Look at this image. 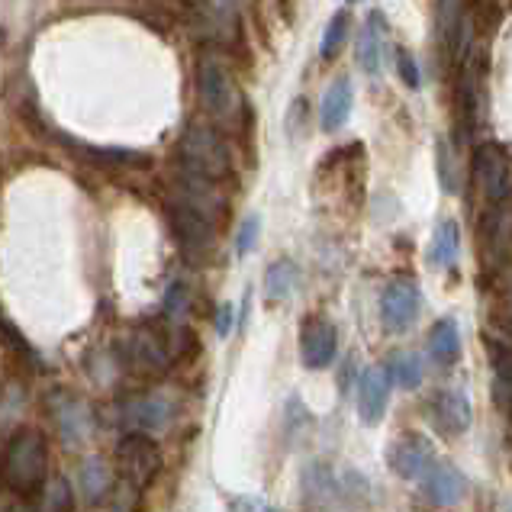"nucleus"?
Masks as SVG:
<instances>
[{"label": "nucleus", "instance_id": "obj_1", "mask_svg": "<svg viewBox=\"0 0 512 512\" xmlns=\"http://www.w3.org/2000/svg\"><path fill=\"white\" fill-rule=\"evenodd\" d=\"M0 474H4V484L13 493H33L42 490V484L49 480V445L46 435L39 429H17L10 435L7 451H4V464H0Z\"/></svg>", "mask_w": 512, "mask_h": 512}, {"label": "nucleus", "instance_id": "obj_2", "mask_svg": "<svg viewBox=\"0 0 512 512\" xmlns=\"http://www.w3.org/2000/svg\"><path fill=\"white\" fill-rule=\"evenodd\" d=\"M229 171H232V158L223 136L213 126L190 123L181 139V174H190V178L210 184H223L229 178Z\"/></svg>", "mask_w": 512, "mask_h": 512}, {"label": "nucleus", "instance_id": "obj_3", "mask_svg": "<svg viewBox=\"0 0 512 512\" xmlns=\"http://www.w3.org/2000/svg\"><path fill=\"white\" fill-rule=\"evenodd\" d=\"M162 464V448L145 432H126L116 445V471H120L123 484L133 490L155 484V477L162 474Z\"/></svg>", "mask_w": 512, "mask_h": 512}, {"label": "nucleus", "instance_id": "obj_4", "mask_svg": "<svg viewBox=\"0 0 512 512\" xmlns=\"http://www.w3.org/2000/svg\"><path fill=\"white\" fill-rule=\"evenodd\" d=\"M197 91L203 107H207L210 116L216 120H236L239 113V91L232 84L229 71L216 62V58H203L197 68Z\"/></svg>", "mask_w": 512, "mask_h": 512}, {"label": "nucleus", "instance_id": "obj_5", "mask_svg": "<svg viewBox=\"0 0 512 512\" xmlns=\"http://www.w3.org/2000/svg\"><path fill=\"white\" fill-rule=\"evenodd\" d=\"M422 290L413 277H393L380 290V323L387 332H406L419 319Z\"/></svg>", "mask_w": 512, "mask_h": 512}, {"label": "nucleus", "instance_id": "obj_6", "mask_svg": "<svg viewBox=\"0 0 512 512\" xmlns=\"http://www.w3.org/2000/svg\"><path fill=\"white\" fill-rule=\"evenodd\" d=\"M471 174H474V184L480 194L487 197V203L493 207H503L509 190H512V168H509V158L500 145H480L474 152V165H471Z\"/></svg>", "mask_w": 512, "mask_h": 512}, {"label": "nucleus", "instance_id": "obj_7", "mask_svg": "<svg viewBox=\"0 0 512 512\" xmlns=\"http://www.w3.org/2000/svg\"><path fill=\"white\" fill-rule=\"evenodd\" d=\"M123 364L142 377H162L171 368V351L155 329H136L123 342Z\"/></svg>", "mask_w": 512, "mask_h": 512}, {"label": "nucleus", "instance_id": "obj_8", "mask_svg": "<svg viewBox=\"0 0 512 512\" xmlns=\"http://www.w3.org/2000/svg\"><path fill=\"white\" fill-rule=\"evenodd\" d=\"M387 464H390V471L403 480H426L438 461H435V448L429 438H422L416 432H403L390 442Z\"/></svg>", "mask_w": 512, "mask_h": 512}, {"label": "nucleus", "instance_id": "obj_9", "mask_svg": "<svg viewBox=\"0 0 512 512\" xmlns=\"http://www.w3.org/2000/svg\"><path fill=\"white\" fill-rule=\"evenodd\" d=\"M426 416L432 422V429L445 438H461L467 429H471L474 409L471 400L464 397L458 387H442L435 390L429 403H426Z\"/></svg>", "mask_w": 512, "mask_h": 512}, {"label": "nucleus", "instance_id": "obj_10", "mask_svg": "<svg viewBox=\"0 0 512 512\" xmlns=\"http://www.w3.org/2000/svg\"><path fill=\"white\" fill-rule=\"evenodd\" d=\"M339 351V329L326 316H310L300 329V358L310 371H323Z\"/></svg>", "mask_w": 512, "mask_h": 512}, {"label": "nucleus", "instance_id": "obj_11", "mask_svg": "<svg viewBox=\"0 0 512 512\" xmlns=\"http://www.w3.org/2000/svg\"><path fill=\"white\" fill-rule=\"evenodd\" d=\"M171 226L178 232V242L184 245L187 255L203 258L213 252V242H216V223L207 219L203 213L184 207V203L174 200L171 203Z\"/></svg>", "mask_w": 512, "mask_h": 512}, {"label": "nucleus", "instance_id": "obj_12", "mask_svg": "<svg viewBox=\"0 0 512 512\" xmlns=\"http://www.w3.org/2000/svg\"><path fill=\"white\" fill-rule=\"evenodd\" d=\"M390 374L384 364H371L358 377V416L364 426H380L390 403Z\"/></svg>", "mask_w": 512, "mask_h": 512}, {"label": "nucleus", "instance_id": "obj_13", "mask_svg": "<svg viewBox=\"0 0 512 512\" xmlns=\"http://www.w3.org/2000/svg\"><path fill=\"white\" fill-rule=\"evenodd\" d=\"M174 419V403L165 397V393H145V397H133L129 403H123V422L133 432H162L171 426Z\"/></svg>", "mask_w": 512, "mask_h": 512}, {"label": "nucleus", "instance_id": "obj_14", "mask_svg": "<svg viewBox=\"0 0 512 512\" xmlns=\"http://www.w3.org/2000/svg\"><path fill=\"white\" fill-rule=\"evenodd\" d=\"M52 413H55V426L68 445H84L87 438H91L94 416H91V406H87L84 400L68 397V393H58V397L52 400Z\"/></svg>", "mask_w": 512, "mask_h": 512}, {"label": "nucleus", "instance_id": "obj_15", "mask_svg": "<svg viewBox=\"0 0 512 512\" xmlns=\"http://www.w3.org/2000/svg\"><path fill=\"white\" fill-rule=\"evenodd\" d=\"M300 490H303V509L306 512H332L339 506V480L332 477L326 464L310 461L300 477Z\"/></svg>", "mask_w": 512, "mask_h": 512}, {"label": "nucleus", "instance_id": "obj_16", "mask_svg": "<svg viewBox=\"0 0 512 512\" xmlns=\"http://www.w3.org/2000/svg\"><path fill=\"white\" fill-rule=\"evenodd\" d=\"M422 484H426V493L435 506H458L467 496V477L448 461H438Z\"/></svg>", "mask_w": 512, "mask_h": 512}, {"label": "nucleus", "instance_id": "obj_17", "mask_svg": "<svg viewBox=\"0 0 512 512\" xmlns=\"http://www.w3.org/2000/svg\"><path fill=\"white\" fill-rule=\"evenodd\" d=\"M351 107H355V87H351V81L348 78L332 81L323 97V110H319V123H323L326 133H339L348 123Z\"/></svg>", "mask_w": 512, "mask_h": 512}, {"label": "nucleus", "instance_id": "obj_18", "mask_svg": "<svg viewBox=\"0 0 512 512\" xmlns=\"http://www.w3.org/2000/svg\"><path fill=\"white\" fill-rule=\"evenodd\" d=\"M78 487L84 493L87 503H104L113 496V471L110 464L100 458V455H91L81 461V471H78Z\"/></svg>", "mask_w": 512, "mask_h": 512}, {"label": "nucleus", "instance_id": "obj_19", "mask_svg": "<svg viewBox=\"0 0 512 512\" xmlns=\"http://www.w3.org/2000/svg\"><path fill=\"white\" fill-rule=\"evenodd\" d=\"M461 348H464V342H461V329H458L455 319H451V316L438 319V323L432 326V332H429L432 361L438 364V368H451V364H458Z\"/></svg>", "mask_w": 512, "mask_h": 512}, {"label": "nucleus", "instance_id": "obj_20", "mask_svg": "<svg viewBox=\"0 0 512 512\" xmlns=\"http://www.w3.org/2000/svg\"><path fill=\"white\" fill-rule=\"evenodd\" d=\"M458 252H461V226H458V219H442V223L435 226V236L429 242L426 261H429L432 268H451L458 261Z\"/></svg>", "mask_w": 512, "mask_h": 512}, {"label": "nucleus", "instance_id": "obj_21", "mask_svg": "<svg viewBox=\"0 0 512 512\" xmlns=\"http://www.w3.org/2000/svg\"><path fill=\"white\" fill-rule=\"evenodd\" d=\"M380 55H384V17H380V13H371L368 23L361 29V39H358V62L371 78L380 71Z\"/></svg>", "mask_w": 512, "mask_h": 512}, {"label": "nucleus", "instance_id": "obj_22", "mask_svg": "<svg viewBox=\"0 0 512 512\" xmlns=\"http://www.w3.org/2000/svg\"><path fill=\"white\" fill-rule=\"evenodd\" d=\"M387 374L403 390H416L422 384V377H426V368H422V358L416 351H393L387 358Z\"/></svg>", "mask_w": 512, "mask_h": 512}, {"label": "nucleus", "instance_id": "obj_23", "mask_svg": "<svg viewBox=\"0 0 512 512\" xmlns=\"http://www.w3.org/2000/svg\"><path fill=\"white\" fill-rule=\"evenodd\" d=\"M36 512H75V487H71V480L62 474L49 477L39 490Z\"/></svg>", "mask_w": 512, "mask_h": 512}, {"label": "nucleus", "instance_id": "obj_24", "mask_svg": "<svg viewBox=\"0 0 512 512\" xmlns=\"http://www.w3.org/2000/svg\"><path fill=\"white\" fill-rule=\"evenodd\" d=\"M297 281H300V271H297L294 261H287V258L274 261V265L268 268V274H265V294H268V300H287L290 294H294Z\"/></svg>", "mask_w": 512, "mask_h": 512}, {"label": "nucleus", "instance_id": "obj_25", "mask_svg": "<svg viewBox=\"0 0 512 512\" xmlns=\"http://www.w3.org/2000/svg\"><path fill=\"white\" fill-rule=\"evenodd\" d=\"M490 358H493L496 400H500V406L512 409V348L496 342V345H490Z\"/></svg>", "mask_w": 512, "mask_h": 512}, {"label": "nucleus", "instance_id": "obj_26", "mask_svg": "<svg viewBox=\"0 0 512 512\" xmlns=\"http://www.w3.org/2000/svg\"><path fill=\"white\" fill-rule=\"evenodd\" d=\"M0 342H4L23 364H29V368H39V364H42L39 351L29 345V339L17 329V323H13V319H7V313L0 316Z\"/></svg>", "mask_w": 512, "mask_h": 512}, {"label": "nucleus", "instance_id": "obj_27", "mask_svg": "<svg viewBox=\"0 0 512 512\" xmlns=\"http://www.w3.org/2000/svg\"><path fill=\"white\" fill-rule=\"evenodd\" d=\"M458 26H461V0H438V33H442L448 49L455 46Z\"/></svg>", "mask_w": 512, "mask_h": 512}, {"label": "nucleus", "instance_id": "obj_28", "mask_svg": "<svg viewBox=\"0 0 512 512\" xmlns=\"http://www.w3.org/2000/svg\"><path fill=\"white\" fill-rule=\"evenodd\" d=\"M187 284H171L168 287V294H165V313L168 319H174V323H181V319L187 316Z\"/></svg>", "mask_w": 512, "mask_h": 512}, {"label": "nucleus", "instance_id": "obj_29", "mask_svg": "<svg viewBox=\"0 0 512 512\" xmlns=\"http://www.w3.org/2000/svg\"><path fill=\"white\" fill-rule=\"evenodd\" d=\"M345 33H348V17H345V13H339V17H332L326 36H323V49H319V52H323V58H332L335 52H339Z\"/></svg>", "mask_w": 512, "mask_h": 512}, {"label": "nucleus", "instance_id": "obj_30", "mask_svg": "<svg viewBox=\"0 0 512 512\" xmlns=\"http://www.w3.org/2000/svg\"><path fill=\"white\" fill-rule=\"evenodd\" d=\"M258 232H261V219L258 216H245L242 226L236 232V255H248L258 242Z\"/></svg>", "mask_w": 512, "mask_h": 512}, {"label": "nucleus", "instance_id": "obj_31", "mask_svg": "<svg viewBox=\"0 0 512 512\" xmlns=\"http://www.w3.org/2000/svg\"><path fill=\"white\" fill-rule=\"evenodd\" d=\"M496 323H500V329L506 335H512V281H506L500 287V294H496Z\"/></svg>", "mask_w": 512, "mask_h": 512}, {"label": "nucleus", "instance_id": "obj_32", "mask_svg": "<svg viewBox=\"0 0 512 512\" xmlns=\"http://www.w3.org/2000/svg\"><path fill=\"white\" fill-rule=\"evenodd\" d=\"M397 65H400V75H403V81L409 84V87H419V68H416V62L409 58V52H397Z\"/></svg>", "mask_w": 512, "mask_h": 512}, {"label": "nucleus", "instance_id": "obj_33", "mask_svg": "<svg viewBox=\"0 0 512 512\" xmlns=\"http://www.w3.org/2000/svg\"><path fill=\"white\" fill-rule=\"evenodd\" d=\"M239 4H242V0H207L210 13H213V17H219V20H232V17H236Z\"/></svg>", "mask_w": 512, "mask_h": 512}, {"label": "nucleus", "instance_id": "obj_34", "mask_svg": "<svg viewBox=\"0 0 512 512\" xmlns=\"http://www.w3.org/2000/svg\"><path fill=\"white\" fill-rule=\"evenodd\" d=\"M232 316H236V313H232V306H229V303H226V306H219V335H226V332H229Z\"/></svg>", "mask_w": 512, "mask_h": 512}, {"label": "nucleus", "instance_id": "obj_35", "mask_svg": "<svg viewBox=\"0 0 512 512\" xmlns=\"http://www.w3.org/2000/svg\"><path fill=\"white\" fill-rule=\"evenodd\" d=\"M7 512H36V509L29 506V503H13V506H10Z\"/></svg>", "mask_w": 512, "mask_h": 512}, {"label": "nucleus", "instance_id": "obj_36", "mask_svg": "<svg viewBox=\"0 0 512 512\" xmlns=\"http://www.w3.org/2000/svg\"><path fill=\"white\" fill-rule=\"evenodd\" d=\"M265 512H281V509H265Z\"/></svg>", "mask_w": 512, "mask_h": 512}]
</instances>
